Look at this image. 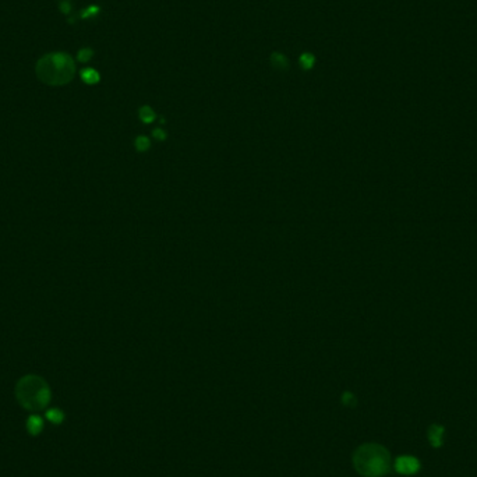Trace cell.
<instances>
[{
  "label": "cell",
  "instance_id": "obj_12",
  "mask_svg": "<svg viewBox=\"0 0 477 477\" xmlns=\"http://www.w3.org/2000/svg\"><path fill=\"white\" fill-rule=\"evenodd\" d=\"M92 56H94V50L91 47H83V49H80L79 53H77V59L81 63H88L92 59Z\"/></svg>",
  "mask_w": 477,
  "mask_h": 477
},
{
  "label": "cell",
  "instance_id": "obj_17",
  "mask_svg": "<svg viewBox=\"0 0 477 477\" xmlns=\"http://www.w3.org/2000/svg\"><path fill=\"white\" fill-rule=\"evenodd\" d=\"M154 137H155L157 140H165V138H166V134H165L164 130L157 129V130H154Z\"/></svg>",
  "mask_w": 477,
  "mask_h": 477
},
{
  "label": "cell",
  "instance_id": "obj_7",
  "mask_svg": "<svg viewBox=\"0 0 477 477\" xmlns=\"http://www.w3.org/2000/svg\"><path fill=\"white\" fill-rule=\"evenodd\" d=\"M269 60H271L275 69H278V70H288L289 69V60H288L286 56L282 55V53L274 52L269 57Z\"/></svg>",
  "mask_w": 477,
  "mask_h": 477
},
{
  "label": "cell",
  "instance_id": "obj_4",
  "mask_svg": "<svg viewBox=\"0 0 477 477\" xmlns=\"http://www.w3.org/2000/svg\"><path fill=\"white\" fill-rule=\"evenodd\" d=\"M395 470L400 475H415L420 470V462L415 456L403 455L395 461Z\"/></svg>",
  "mask_w": 477,
  "mask_h": 477
},
{
  "label": "cell",
  "instance_id": "obj_5",
  "mask_svg": "<svg viewBox=\"0 0 477 477\" xmlns=\"http://www.w3.org/2000/svg\"><path fill=\"white\" fill-rule=\"evenodd\" d=\"M444 427L439 426V424H433L430 426L429 429V439H430V444L435 448H439L442 445V441H444Z\"/></svg>",
  "mask_w": 477,
  "mask_h": 477
},
{
  "label": "cell",
  "instance_id": "obj_11",
  "mask_svg": "<svg viewBox=\"0 0 477 477\" xmlns=\"http://www.w3.org/2000/svg\"><path fill=\"white\" fill-rule=\"evenodd\" d=\"M46 419L53 424H60L64 419V415L60 409H50L46 412Z\"/></svg>",
  "mask_w": 477,
  "mask_h": 477
},
{
  "label": "cell",
  "instance_id": "obj_6",
  "mask_svg": "<svg viewBox=\"0 0 477 477\" xmlns=\"http://www.w3.org/2000/svg\"><path fill=\"white\" fill-rule=\"evenodd\" d=\"M43 429V420L40 416H30L27 420V430L31 435H38Z\"/></svg>",
  "mask_w": 477,
  "mask_h": 477
},
{
  "label": "cell",
  "instance_id": "obj_8",
  "mask_svg": "<svg viewBox=\"0 0 477 477\" xmlns=\"http://www.w3.org/2000/svg\"><path fill=\"white\" fill-rule=\"evenodd\" d=\"M81 80L86 83V84H96L99 80H101V76L99 73L94 69H84L81 71Z\"/></svg>",
  "mask_w": 477,
  "mask_h": 477
},
{
  "label": "cell",
  "instance_id": "obj_2",
  "mask_svg": "<svg viewBox=\"0 0 477 477\" xmlns=\"http://www.w3.org/2000/svg\"><path fill=\"white\" fill-rule=\"evenodd\" d=\"M354 469L364 477H383L391 469V455L380 444H363L353 454Z\"/></svg>",
  "mask_w": 477,
  "mask_h": 477
},
{
  "label": "cell",
  "instance_id": "obj_16",
  "mask_svg": "<svg viewBox=\"0 0 477 477\" xmlns=\"http://www.w3.org/2000/svg\"><path fill=\"white\" fill-rule=\"evenodd\" d=\"M342 400H344V403L345 405H347V406H350V405H353L354 403V396H353L352 393H349V392H346L344 395V398H342Z\"/></svg>",
  "mask_w": 477,
  "mask_h": 477
},
{
  "label": "cell",
  "instance_id": "obj_10",
  "mask_svg": "<svg viewBox=\"0 0 477 477\" xmlns=\"http://www.w3.org/2000/svg\"><path fill=\"white\" fill-rule=\"evenodd\" d=\"M138 115H140V119L144 123H152V122L155 120V118H157L155 112L152 110V108H149V106H142L140 112H138Z\"/></svg>",
  "mask_w": 477,
  "mask_h": 477
},
{
  "label": "cell",
  "instance_id": "obj_14",
  "mask_svg": "<svg viewBox=\"0 0 477 477\" xmlns=\"http://www.w3.org/2000/svg\"><path fill=\"white\" fill-rule=\"evenodd\" d=\"M135 147L138 151H145L149 148V140L147 137H138L135 140Z\"/></svg>",
  "mask_w": 477,
  "mask_h": 477
},
{
  "label": "cell",
  "instance_id": "obj_9",
  "mask_svg": "<svg viewBox=\"0 0 477 477\" xmlns=\"http://www.w3.org/2000/svg\"><path fill=\"white\" fill-rule=\"evenodd\" d=\"M299 64L302 66L303 70H311L315 64V57L313 53H308V52L302 53V56L299 57Z\"/></svg>",
  "mask_w": 477,
  "mask_h": 477
},
{
  "label": "cell",
  "instance_id": "obj_13",
  "mask_svg": "<svg viewBox=\"0 0 477 477\" xmlns=\"http://www.w3.org/2000/svg\"><path fill=\"white\" fill-rule=\"evenodd\" d=\"M99 13V7L98 6H89V7H87L83 13H81V17L83 18H91V17H94V16H96Z\"/></svg>",
  "mask_w": 477,
  "mask_h": 477
},
{
  "label": "cell",
  "instance_id": "obj_3",
  "mask_svg": "<svg viewBox=\"0 0 477 477\" xmlns=\"http://www.w3.org/2000/svg\"><path fill=\"white\" fill-rule=\"evenodd\" d=\"M18 403L31 412L43 410L50 402V390L43 378L38 376L23 377L16 387Z\"/></svg>",
  "mask_w": 477,
  "mask_h": 477
},
{
  "label": "cell",
  "instance_id": "obj_1",
  "mask_svg": "<svg viewBox=\"0 0 477 477\" xmlns=\"http://www.w3.org/2000/svg\"><path fill=\"white\" fill-rule=\"evenodd\" d=\"M35 73L37 77L46 86H66L76 76V62L69 53L64 52L46 53L37 62Z\"/></svg>",
  "mask_w": 477,
  "mask_h": 477
},
{
  "label": "cell",
  "instance_id": "obj_15",
  "mask_svg": "<svg viewBox=\"0 0 477 477\" xmlns=\"http://www.w3.org/2000/svg\"><path fill=\"white\" fill-rule=\"evenodd\" d=\"M59 8L63 14H69L71 11V1L70 0H60L59 3Z\"/></svg>",
  "mask_w": 477,
  "mask_h": 477
}]
</instances>
